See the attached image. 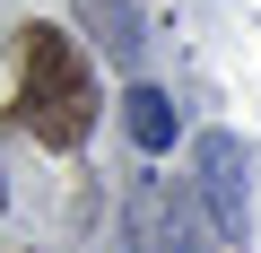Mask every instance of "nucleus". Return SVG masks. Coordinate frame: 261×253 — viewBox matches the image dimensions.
<instances>
[{
	"label": "nucleus",
	"instance_id": "f257e3e1",
	"mask_svg": "<svg viewBox=\"0 0 261 253\" xmlns=\"http://www.w3.org/2000/svg\"><path fill=\"white\" fill-rule=\"evenodd\" d=\"M18 122L44 149H79L96 122V79L61 27H18Z\"/></svg>",
	"mask_w": 261,
	"mask_h": 253
},
{
	"label": "nucleus",
	"instance_id": "f03ea898",
	"mask_svg": "<svg viewBox=\"0 0 261 253\" xmlns=\"http://www.w3.org/2000/svg\"><path fill=\"white\" fill-rule=\"evenodd\" d=\"M200 201H209V236L218 244H235L244 236V218H252V157H244V140L235 131H200Z\"/></svg>",
	"mask_w": 261,
	"mask_h": 253
},
{
	"label": "nucleus",
	"instance_id": "7ed1b4c3",
	"mask_svg": "<svg viewBox=\"0 0 261 253\" xmlns=\"http://www.w3.org/2000/svg\"><path fill=\"white\" fill-rule=\"evenodd\" d=\"M130 253H218V236H200L192 210L148 175L140 192H130Z\"/></svg>",
	"mask_w": 261,
	"mask_h": 253
},
{
	"label": "nucleus",
	"instance_id": "39448f33",
	"mask_svg": "<svg viewBox=\"0 0 261 253\" xmlns=\"http://www.w3.org/2000/svg\"><path fill=\"white\" fill-rule=\"evenodd\" d=\"M79 9L105 27V44H113V61H130L140 53V9H130V0H79Z\"/></svg>",
	"mask_w": 261,
	"mask_h": 253
},
{
	"label": "nucleus",
	"instance_id": "20e7f679",
	"mask_svg": "<svg viewBox=\"0 0 261 253\" xmlns=\"http://www.w3.org/2000/svg\"><path fill=\"white\" fill-rule=\"evenodd\" d=\"M122 122H130V140H140L148 157L174 149V96H166V87H130V96H122Z\"/></svg>",
	"mask_w": 261,
	"mask_h": 253
}]
</instances>
